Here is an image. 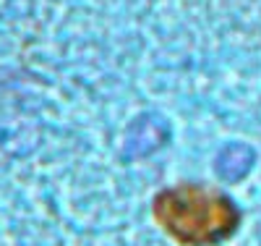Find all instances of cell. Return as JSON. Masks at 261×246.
<instances>
[{
    "instance_id": "1",
    "label": "cell",
    "mask_w": 261,
    "mask_h": 246,
    "mask_svg": "<svg viewBox=\"0 0 261 246\" xmlns=\"http://www.w3.org/2000/svg\"><path fill=\"white\" fill-rule=\"evenodd\" d=\"M154 217L186 246H206L225 238L238 222L227 196L204 186H178L154 199Z\"/></svg>"
}]
</instances>
